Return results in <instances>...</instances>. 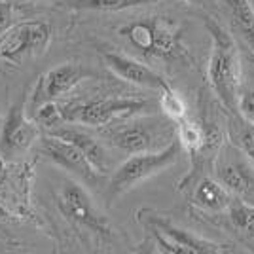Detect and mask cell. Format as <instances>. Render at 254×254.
Instances as JSON below:
<instances>
[{
	"label": "cell",
	"mask_w": 254,
	"mask_h": 254,
	"mask_svg": "<svg viewBox=\"0 0 254 254\" xmlns=\"http://www.w3.org/2000/svg\"><path fill=\"white\" fill-rule=\"evenodd\" d=\"M25 101H19L15 105L10 106L4 126H2V133H0V156L4 159H17L23 156L27 150L38 138V124L27 118L25 114Z\"/></svg>",
	"instance_id": "30bf717a"
},
{
	"label": "cell",
	"mask_w": 254,
	"mask_h": 254,
	"mask_svg": "<svg viewBox=\"0 0 254 254\" xmlns=\"http://www.w3.org/2000/svg\"><path fill=\"white\" fill-rule=\"evenodd\" d=\"M237 114L247 122H254V89L239 93V97H237Z\"/></svg>",
	"instance_id": "603a6c76"
},
{
	"label": "cell",
	"mask_w": 254,
	"mask_h": 254,
	"mask_svg": "<svg viewBox=\"0 0 254 254\" xmlns=\"http://www.w3.org/2000/svg\"><path fill=\"white\" fill-rule=\"evenodd\" d=\"M228 218L235 228V232H239V235L254 239V205H249L235 195L228 207Z\"/></svg>",
	"instance_id": "ac0fdd59"
},
{
	"label": "cell",
	"mask_w": 254,
	"mask_h": 254,
	"mask_svg": "<svg viewBox=\"0 0 254 254\" xmlns=\"http://www.w3.org/2000/svg\"><path fill=\"white\" fill-rule=\"evenodd\" d=\"M232 142L254 163V122L243 120L239 126L233 127Z\"/></svg>",
	"instance_id": "44dd1931"
},
{
	"label": "cell",
	"mask_w": 254,
	"mask_h": 254,
	"mask_svg": "<svg viewBox=\"0 0 254 254\" xmlns=\"http://www.w3.org/2000/svg\"><path fill=\"white\" fill-rule=\"evenodd\" d=\"M118 34L126 38L131 48L154 59L175 63H186L190 59L188 48L182 42V29L169 17L135 19L122 25Z\"/></svg>",
	"instance_id": "7a4b0ae2"
},
{
	"label": "cell",
	"mask_w": 254,
	"mask_h": 254,
	"mask_svg": "<svg viewBox=\"0 0 254 254\" xmlns=\"http://www.w3.org/2000/svg\"><path fill=\"white\" fill-rule=\"evenodd\" d=\"M52 34L46 21L15 23L0 42V61L19 63L27 57H40L50 48Z\"/></svg>",
	"instance_id": "52a82bcc"
},
{
	"label": "cell",
	"mask_w": 254,
	"mask_h": 254,
	"mask_svg": "<svg viewBox=\"0 0 254 254\" xmlns=\"http://www.w3.org/2000/svg\"><path fill=\"white\" fill-rule=\"evenodd\" d=\"M205 27L211 36V53L207 64V80L220 105L237 114V97L241 85L239 50L233 36L212 17H207Z\"/></svg>",
	"instance_id": "6da1fadb"
},
{
	"label": "cell",
	"mask_w": 254,
	"mask_h": 254,
	"mask_svg": "<svg viewBox=\"0 0 254 254\" xmlns=\"http://www.w3.org/2000/svg\"><path fill=\"white\" fill-rule=\"evenodd\" d=\"M10 220H11V211L4 203H0V224L10 222Z\"/></svg>",
	"instance_id": "d4e9b609"
},
{
	"label": "cell",
	"mask_w": 254,
	"mask_h": 254,
	"mask_svg": "<svg viewBox=\"0 0 254 254\" xmlns=\"http://www.w3.org/2000/svg\"><path fill=\"white\" fill-rule=\"evenodd\" d=\"M235 32L254 53V4L251 0H224Z\"/></svg>",
	"instance_id": "e0dca14e"
},
{
	"label": "cell",
	"mask_w": 254,
	"mask_h": 254,
	"mask_svg": "<svg viewBox=\"0 0 254 254\" xmlns=\"http://www.w3.org/2000/svg\"><path fill=\"white\" fill-rule=\"evenodd\" d=\"M171 122V120H169ZM154 116L127 118V122H120L118 126H108L103 131L105 138L114 148L127 154H142L165 148L175 138L177 126Z\"/></svg>",
	"instance_id": "3957f363"
},
{
	"label": "cell",
	"mask_w": 254,
	"mask_h": 254,
	"mask_svg": "<svg viewBox=\"0 0 254 254\" xmlns=\"http://www.w3.org/2000/svg\"><path fill=\"white\" fill-rule=\"evenodd\" d=\"M214 177L222 182L233 195H245L254 190V169L253 161L245 156L233 142L224 140L218 150L214 163Z\"/></svg>",
	"instance_id": "9c48e42d"
},
{
	"label": "cell",
	"mask_w": 254,
	"mask_h": 254,
	"mask_svg": "<svg viewBox=\"0 0 254 254\" xmlns=\"http://www.w3.org/2000/svg\"><path fill=\"white\" fill-rule=\"evenodd\" d=\"M180 140L175 138L165 148L156 150V152H142V154H131L112 175L110 184H108V193L112 197H118L126 191L133 190L140 182L158 175L161 171L177 163L180 156Z\"/></svg>",
	"instance_id": "277c9868"
},
{
	"label": "cell",
	"mask_w": 254,
	"mask_h": 254,
	"mask_svg": "<svg viewBox=\"0 0 254 254\" xmlns=\"http://www.w3.org/2000/svg\"><path fill=\"white\" fill-rule=\"evenodd\" d=\"M184 2H197V0H184Z\"/></svg>",
	"instance_id": "484cf974"
},
{
	"label": "cell",
	"mask_w": 254,
	"mask_h": 254,
	"mask_svg": "<svg viewBox=\"0 0 254 254\" xmlns=\"http://www.w3.org/2000/svg\"><path fill=\"white\" fill-rule=\"evenodd\" d=\"M13 8L8 2H0V42L6 36V32L13 27Z\"/></svg>",
	"instance_id": "cb8c5ba5"
},
{
	"label": "cell",
	"mask_w": 254,
	"mask_h": 254,
	"mask_svg": "<svg viewBox=\"0 0 254 254\" xmlns=\"http://www.w3.org/2000/svg\"><path fill=\"white\" fill-rule=\"evenodd\" d=\"M138 220L148 228L154 241L158 245L159 253L167 254H224L232 253L230 245L214 243L211 239H203L195 233L180 228L177 224L169 222L167 218H161L159 214L142 216L138 212Z\"/></svg>",
	"instance_id": "8992f818"
},
{
	"label": "cell",
	"mask_w": 254,
	"mask_h": 254,
	"mask_svg": "<svg viewBox=\"0 0 254 254\" xmlns=\"http://www.w3.org/2000/svg\"><path fill=\"white\" fill-rule=\"evenodd\" d=\"M27 165H11L0 156V203L6 201L23 211L29 201V173Z\"/></svg>",
	"instance_id": "5bb4252c"
},
{
	"label": "cell",
	"mask_w": 254,
	"mask_h": 254,
	"mask_svg": "<svg viewBox=\"0 0 254 254\" xmlns=\"http://www.w3.org/2000/svg\"><path fill=\"white\" fill-rule=\"evenodd\" d=\"M78 6L89 8V10H105V11H122L135 6L154 4L158 0H76Z\"/></svg>",
	"instance_id": "7402d4cb"
},
{
	"label": "cell",
	"mask_w": 254,
	"mask_h": 254,
	"mask_svg": "<svg viewBox=\"0 0 254 254\" xmlns=\"http://www.w3.org/2000/svg\"><path fill=\"white\" fill-rule=\"evenodd\" d=\"M40 152L48 159H52L55 165H59L61 169L72 173L74 177L82 179L87 184H95L103 177L101 173H97L95 167L89 163V159L84 156V152L74 146L72 142L64 140L61 137H55L52 133H48L40 142Z\"/></svg>",
	"instance_id": "8fae6325"
},
{
	"label": "cell",
	"mask_w": 254,
	"mask_h": 254,
	"mask_svg": "<svg viewBox=\"0 0 254 254\" xmlns=\"http://www.w3.org/2000/svg\"><path fill=\"white\" fill-rule=\"evenodd\" d=\"M32 120L40 127H46L50 131L55 129V127H61L66 124L63 108L57 105L55 101H48V103L38 106L36 110H32Z\"/></svg>",
	"instance_id": "ffe728a7"
},
{
	"label": "cell",
	"mask_w": 254,
	"mask_h": 254,
	"mask_svg": "<svg viewBox=\"0 0 254 254\" xmlns=\"http://www.w3.org/2000/svg\"><path fill=\"white\" fill-rule=\"evenodd\" d=\"M232 201V191L224 186L220 180L211 177H201L193 182L191 203L205 212H222L228 211Z\"/></svg>",
	"instance_id": "2e32d148"
},
{
	"label": "cell",
	"mask_w": 254,
	"mask_h": 254,
	"mask_svg": "<svg viewBox=\"0 0 254 254\" xmlns=\"http://www.w3.org/2000/svg\"><path fill=\"white\" fill-rule=\"evenodd\" d=\"M159 108L175 124H179L180 120L186 118V103L180 97L179 91H175L173 87H167V89L159 91Z\"/></svg>",
	"instance_id": "d6986e66"
},
{
	"label": "cell",
	"mask_w": 254,
	"mask_h": 254,
	"mask_svg": "<svg viewBox=\"0 0 254 254\" xmlns=\"http://www.w3.org/2000/svg\"><path fill=\"white\" fill-rule=\"evenodd\" d=\"M106 66L122 80H126L129 84L140 85V87H146V89H154V91H163L171 87L167 84V80L161 74H158L154 68H150L148 64L140 63L137 59L129 57L126 53L120 52H105Z\"/></svg>",
	"instance_id": "4fadbf2b"
},
{
	"label": "cell",
	"mask_w": 254,
	"mask_h": 254,
	"mask_svg": "<svg viewBox=\"0 0 254 254\" xmlns=\"http://www.w3.org/2000/svg\"><path fill=\"white\" fill-rule=\"evenodd\" d=\"M148 101L140 99H84L72 101L68 105L61 106L66 124H84V126L105 127L114 122H122L126 118L137 116L144 108H148Z\"/></svg>",
	"instance_id": "5b68a950"
},
{
	"label": "cell",
	"mask_w": 254,
	"mask_h": 254,
	"mask_svg": "<svg viewBox=\"0 0 254 254\" xmlns=\"http://www.w3.org/2000/svg\"><path fill=\"white\" fill-rule=\"evenodd\" d=\"M52 135L55 137H61L64 140H68V142H72L74 146L84 152V156L89 159V163L95 167L97 173H101V175H106L108 171H110V156H108V152L106 148L97 140L95 137H91L89 133H85L82 129H76V127H70V126H61V127H55L50 131Z\"/></svg>",
	"instance_id": "9a60e30c"
},
{
	"label": "cell",
	"mask_w": 254,
	"mask_h": 254,
	"mask_svg": "<svg viewBox=\"0 0 254 254\" xmlns=\"http://www.w3.org/2000/svg\"><path fill=\"white\" fill-rule=\"evenodd\" d=\"M57 207L68 222L76 224L78 228H84L87 232L108 237L112 233L110 222L103 212L95 207L89 193L76 182H66L57 199Z\"/></svg>",
	"instance_id": "ba28073f"
},
{
	"label": "cell",
	"mask_w": 254,
	"mask_h": 254,
	"mask_svg": "<svg viewBox=\"0 0 254 254\" xmlns=\"http://www.w3.org/2000/svg\"><path fill=\"white\" fill-rule=\"evenodd\" d=\"M85 78L84 68H80L74 63H61L50 68L46 74L38 78L34 85L31 99H29V110H36L40 105L48 101H57L59 97L70 93L76 85Z\"/></svg>",
	"instance_id": "7c38bea8"
}]
</instances>
